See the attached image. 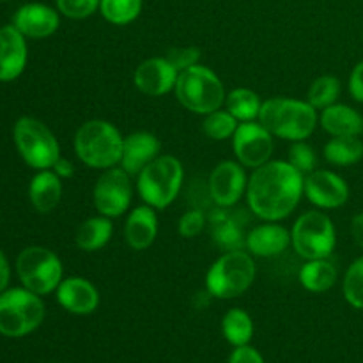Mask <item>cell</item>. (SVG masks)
<instances>
[{
  "label": "cell",
  "instance_id": "6da1fadb",
  "mask_svg": "<svg viewBox=\"0 0 363 363\" xmlns=\"http://www.w3.org/2000/svg\"><path fill=\"white\" fill-rule=\"evenodd\" d=\"M303 184L305 176L289 162L269 160L248 177V209L264 222H280L300 204Z\"/></svg>",
  "mask_w": 363,
  "mask_h": 363
},
{
  "label": "cell",
  "instance_id": "7a4b0ae2",
  "mask_svg": "<svg viewBox=\"0 0 363 363\" xmlns=\"http://www.w3.org/2000/svg\"><path fill=\"white\" fill-rule=\"evenodd\" d=\"M257 121L273 137L300 142L314 133L319 117L318 110L303 99L269 98L262 101Z\"/></svg>",
  "mask_w": 363,
  "mask_h": 363
},
{
  "label": "cell",
  "instance_id": "3957f363",
  "mask_svg": "<svg viewBox=\"0 0 363 363\" xmlns=\"http://www.w3.org/2000/svg\"><path fill=\"white\" fill-rule=\"evenodd\" d=\"M73 145L84 165L89 169L106 170L121 163L124 137L108 121L91 119L78 128Z\"/></svg>",
  "mask_w": 363,
  "mask_h": 363
},
{
  "label": "cell",
  "instance_id": "277c9868",
  "mask_svg": "<svg viewBox=\"0 0 363 363\" xmlns=\"http://www.w3.org/2000/svg\"><path fill=\"white\" fill-rule=\"evenodd\" d=\"M255 273L254 255L245 250L223 252L206 273V291L216 300H234L250 289Z\"/></svg>",
  "mask_w": 363,
  "mask_h": 363
},
{
  "label": "cell",
  "instance_id": "5b68a950",
  "mask_svg": "<svg viewBox=\"0 0 363 363\" xmlns=\"http://www.w3.org/2000/svg\"><path fill=\"white\" fill-rule=\"evenodd\" d=\"M176 98L191 113L208 116L225 105V87L218 74L202 64L181 71L177 77Z\"/></svg>",
  "mask_w": 363,
  "mask_h": 363
},
{
  "label": "cell",
  "instance_id": "8992f818",
  "mask_svg": "<svg viewBox=\"0 0 363 363\" xmlns=\"http://www.w3.org/2000/svg\"><path fill=\"white\" fill-rule=\"evenodd\" d=\"M184 169L174 155H160L137 176V190L142 201L155 209H165L181 194Z\"/></svg>",
  "mask_w": 363,
  "mask_h": 363
},
{
  "label": "cell",
  "instance_id": "52a82bcc",
  "mask_svg": "<svg viewBox=\"0 0 363 363\" xmlns=\"http://www.w3.org/2000/svg\"><path fill=\"white\" fill-rule=\"evenodd\" d=\"M291 245L305 261L328 259L337 245L335 225L330 216L319 209L303 213L291 229Z\"/></svg>",
  "mask_w": 363,
  "mask_h": 363
},
{
  "label": "cell",
  "instance_id": "ba28073f",
  "mask_svg": "<svg viewBox=\"0 0 363 363\" xmlns=\"http://www.w3.org/2000/svg\"><path fill=\"white\" fill-rule=\"evenodd\" d=\"M45 319V305L39 294L28 289H9L0 294V333L23 337L39 328Z\"/></svg>",
  "mask_w": 363,
  "mask_h": 363
},
{
  "label": "cell",
  "instance_id": "9c48e42d",
  "mask_svg": "<svg viewBox=\"0 0 363 363\" xmlns=\"http://www.w3.org/2000/svg\"><path fill=\"white\" fill-rule=\"evenodd\" d=\"M14 144L27 165L35 170L53 169L60 158V147L55 135L46 124L34 117H21L14 124Z\"/></svg>",
  "mask_w": 363,
  "mask_h": 363
},
{
  "label": "cell",
  "instance_id": "30bf717a",
  "mask_svg": "<svg viewBox=\"0 0 363 363\" xmlns=\"http://www.w3.org/2000/svg\"><path fill=\"white\" fill-rule=\"evenodd\" d=\"M16 272L25 289L45 296L57 291L62 282V262L52 250L43 247H28L16 261Z\"/></svg>",
  "mask_w": 363,
  "mask_h": 363
},
{
  "label": "cell",
  "instance_id": "8fae6325",
  "mask_svg": "<svg viewBox=\"0 0 363 363\" xmlns=\"http://www.w3.org/2000/svg\"><path fill=\"white\" fill-rule=\"evenodd\" d=\"M133 197L130 174L121 167L103 170L92 188V202L99 215L119 218L128 211Z\"/></svg>",
  "mask_w": 363,
  "mask_h": 363
},
{
  "label": "cell",
  "instance_id": "7c38bea8",
  "mask_svg": "<svg viewBox=\"0 0 363 363\" xmlns=\"http://www.w3.org/2000/svg\"><path fill=\"white\" fill-rule=\"evenodd\" d=\"M273 135L259 121L240 123L233 137V151L243 167H257L269 162L273 155Z\"/></svg>",
  "mask_w": 363,
  "mask_h": 363
},
{
  "label": "cell",
  "instance_id": "4fadbf2b",
  "mask_svg": "<svg viewBox=\"0 0 363 363\" xmlns=\"http://www.w3.org/2000/svg\"><path fill=\"white\" fill-rule=\"evenodd\" d=\"M248 177L240 162L225 160L209 176V197L218 208H234L247 194Z\"/></svg>",
  "mask_w": 363,
  "mask_h": 363
},
{
  "label": "cell",
  "instance_id": "5bb4252c",
  "mask_svg": "<svg viewBox=\"0 0 363 363\" xmlns=\"http://www.w3.org/2000/svg\"><path fill=\"white\" fill-rule=\"evenodd\" d=\"M303 195L319 209H337L350 199V186L339 174L315 169L305 176Z\"/></svg>",
  "mask_w": 363,
  "mask_h": 363
},
{
  "label": "cell",
  "instance_id": "9a60e30c",
  "mask_svg": "<svg viewBox=\"0 0 363 363\" xmlns=\"http://www.w3.org/2000/svg\"><path fill=\"white\" fill-rule=\"evenodd\" d=\"M179 71L167 57H152L138 64L133 73V84L142 94L160 98L176 87Z\"/></svg>",
  "mask_w": 363,
  "mask_h": 363
},
{
  "label": "cell",
  "instance_id": "2e32d148",
  "mask_svg": "<svg viewBox=\"0 0 363 363\" xmlns=\"http://www.w3.org/2000/svg\"><path fill=\"white\" fill-rule=\"evenodd\" d=\"M57 301L71 314L87 315L99 307V291L84 277H67L57 287Z\"/></svg>",
  "mask_w": 363,
  "mask_h": 363
},
{
  "label": "cell",
  "instance_id": "e0dca14e",
  "mask_svg": "<svg viewBox=\"0 0 363 363\" xmlns=\"http://www.w3.org/2000/svg\"><path fill=\"white\" fill-rule=\"evenodd\" d=\"M162 151V142L155 133L149 131H133L124 137L121 169L130 176H138L151 162H155Z\"/></svg>",
  "mask_w": 363,
  "mask_h": 363
},
{
  "label": "cell",
  "instance_id": "ac0fdd59",
  "mask_svg": "<svg viewBox=\"0 0 363 363\" xmlns=\"http://www.w3.org/2000/svg\"><path fill=\"white\" fill-rule=\"evenodd\" d=\"M291 245V233L277 222H266L247 234L245 248L254 257H277Z\"/></svg>",
  "mask_w": 363,
  "mask_h": 363
},
{
  "label": "cell",
  "instance_id": "d6986e66",
  "mask_svg": "<svg viewBox=\"0 0 363 363\" xmlns=\"http://www.w3.org/2000/svg\"><path fill=\"white\" fill-rule=\"evenodd\" d=\"M25 35L14 25L0 28V82L20 77L27 64Z\"/></svg>",
  "mask_w": 363,
  "mask_h": 363
},
{
  "label": "cell",
  "instance_id": "ffe728a7",
  "mask_svg": "<svg viewBox=\"0 0 363 363\" xmlns=\"http://www.w3.org/2000/svg\"><path fill=\"white\" fill-rule=\"evenodd\" d=\"M14 27L23 35L32 39H43L52 35L59 28V14L45 4H27L14 14Z\"/></svg>",
  "mask_w": 363,
  "mask_h": 363
},
{
  "label": "cell",
  "instance_id": "44dd1931",
  "mask_svg": "<svg viewBox=\"0 0 363 363\" xmlns=\"http://www.w3.org/2000/svg\"><path fill=\"white\" fill-rule=\"evenodd\" d=\"M158 236V215L156 209L144 204L131 209L124 223V240L133 250L142 252L151 247Z\"/></svg>",
  "mask_w": 363,
  "mask_h": 363
},
{
  "label": "cell",
  "instance_id": "7402d4cb",
  "mask_svg": "<svg viewBox=\"0 0 363 363\" xmlns=\"http://www.w3.org/2000/svg\"><path fill=\"white\" fill-rule=\"evenodd\" d=\"M319 124L332 137H360L363 133L362 113L342 103H333L323 110Z\"/></svg>",
  "mask_w": 363,
  "mask_h": 363
},
{
  "label": "cell",
  "instance_id": "603a6c76",
  "mask_svg": "<svg viewBox=\"0 0 363 363\" xmlns=\"http://www.w3.org/2000/svg\"><path fill=\"white\" fill-rule=\"evenodd\" d=\"M28 197L39 213L53 211L62 197V181L53 170H39L30 181Z\"/></svg>",
  "mask_w": 363,
  "mask_h": 363
},
{
  "label": "cell",
  "instance_id": "cb8c5ba5",
  "mask_svg": "<svg viewBox=\"0 0 363 363\" xmlns=\"http://www.w3.org/2000/svg\"><path fill=\"white\" fill-rule=\"evenodd\" d=\"M209 220L213 223V240L218 245L220 250H243L247 236L241 230L240 222L234 216H230L225 208L216 206L215 211L209 215Z\"/></svg>",
  "mask_w": 363,
  "mask_h": 363
},
{
  "label": "cell",
  "instance_id": "d4e9b609",
  "mask_svg": "<svg viewBox=\"0 0 363 363\" xmlns=\"http://www.w3.org/2000/svg\"><path fill=\"white\" fill-rule=\"evenodd\" d=\"M112 234V218L99 215L87 218L85 222L80 223V227L77 229L74 241H77V247L82 252H98L108 245Z\"/></svg>",
  "mask_w": 363,
  "mask_h": 363
},
{
  "label": "cell",
  "instance_id": "484cf974",
  "mask_svg": "<svg viewBox=\"0 0 363 363\" xmlns=\"http://www.w3.org/2000/svg\"><path fill=\"white\" fill-rule=\"evenodd\" d=\"M298 279L308 293H326L335 286L337 268L328 259H312V261H305L298 273Z\"/></svg>",
  "mask_w": 363,
  "mask_h": 363
},
{
  "label": "cell",
  "instance_id": "4316f807",
  "mask_svg": "<svg viewBox=\"0 0 363 363\" xmlns=\"http://www.w3.org/2000/svg\"><path fill=\"white\" fill-rule=\"evenodd\" d=\"M330 165L350 167L363 158V142L358 137H332L323 147Z\"/></svg>",
  "mask_w": 363,
  "mask_h": 363
},
{
  "label": "cell",
  "instance_id": "83f0119b",
  "mask_svg": "<svg viewBox=\"0 0 363 363\" xmlns=\"http://www.w3.org/2000/svg\"><path fill=\"white\" fill-rule=\"evenodd\" d=\"M222 333L234 347L247 346L254 337V321L243 308H230L222 319Z\"/></svg>",
  "mask_w": 363,
  "mask_h": 363
},
{
  "label": "cell",
  "instance_id": "f1b7e54d",
  "mask_svg": "<svg viewBox=\"0 0 363 363\" xmlns=\"http://www.w3.org/2000/svg\"><path fill=\"white\" fill-rule=\"evenodd\" d=\"M261 98L257 92L247 87H238L227 94L225 98V110L230 116L236 117L240 123H248L255 121L261 112Z\"/></svg>",
  "mask_w": 363,
  "mask_h": 363
},
{
  "label": "cell",
  "instance_id": "f546056e",
  "mask_svg": "<svg viewBox=\"0 0 363 363\" xmlns=\"http://www.w3.org/2000/svg\"><path fill=\"white\" fill-rule=\"evenodd\" d=\"M340 96V82L333 74H321L315 78L308 87L307 101L315 110H325L330 105L337 103Z\"/></svg>",
  "mask_w": 363,
  "mask_h": 363
},
{
  "label": "cell",
  "instance_id": "4dcf8cb0",
  "mask_svg": "<svg viewBox=\"0 0 363 363\" xmlns=\"http://www.w3.org/2000/svg\"><path fill=\"white\" fill-rule=\"evenodd\" d=\"M99 11L112 25H128L142 13V0H101Z\"/></svg>",
  "mask_w": 363,
  "mask_h": 363
},
{
  "label": "cell",
  "instance_id": "1f68e13d",
  "mask_svg": "<svg viewBox=\"0 0 363 363\" xmlns=\"http://www.w3.org/2000/svg\"><path fill=\"white\" fill-rule=\"evenodd\" d=\"M238 126H240V121L234 116H230L227 110L222 108L204 116V121H202V131H204V135L216 142L233 138Z\"/></svg>",
  "mask_w": 363,
  "mask_h": 363
},
{
  "label": "cell",
  "instance_id": "d6a6232c",
  "mask_svg": "<svg viewBox=\"0 0 363 363\" xmlns=\"http://www.w3.org/2000/svg\"><path fill=\"white\" fill-rule=\"evenodd\" d=\"M344 298L353 308L363 311V255L347 268L342 282Z\"/></svg>",
  "mask_w": 363,
  "mask_h": 363
},
{
  "label": "cell",
  "instance_id": "836d02e7",
  "mask_svg": "<svg viewBox=\"0 0 363 363\" xmlns=\"http://www.w3.org/2000/svg\"><path fill=\"white\" fill-rule=\"evenodd\" d=\"M287 162H289L298 172L303 174V176H307V174L314 172V170L318 169V155H315L314 147L308 145L305 140L293 142V145H291L289 149V160H287Z\"/></svg>",
  "mask_w": 363,
  "mask_h": 363
},
{
  "label": "cell",
  "instance_id": "e575fe53",
  "mask_svg": "<svg viewBox=\"0 0 363 363\" xmlns=\"http://www.w3.org/2000/svg\"><path fill=\"white\" fill-rule=\"evenodd\" d=\"M99 2L101 0H57V9L71 20H84L99 9Z\"/></svg>",
  "mask_w": 363,
  "mask_h": 363
},
{
  "label": "cell",
  "instance_id": "d590c367",
  "mask_svg": "<svg viewBox=\"0 0 363 363\" xmlns=\"http://www.w3.org/2000/svg\"><path fill=\"white\" fill-rule=\"evenodd\" d=\"M206 223H208V220H206L204 211L201 208H194L179 218V222H177V234L181 238L191 240V238L199 236L204 230Z\"/></svg>",
  "mask_w": 363,
  "mask_h": 363
},
{
  "label": "cell",
  "instance_id": "8d00e7d4",
  "mask_svg": "<svg viewBox=\"0 0 363 363\" xmlns=\"http://www.w3.org/2000/svg\"><path fill=\"white\" fill-rule=\"evenodd\" d=\"M165 57L181 73V71L199 64V59H201V50H199L197 46H184V48L183 46H179V48H170Z\"/></svg>",
  "mask_w": 363,
  "mask_h": 363
},
{
  "label": "cell",
  "instance_id": "74e56055",
  "mask_svg": "<svg viewBox=\"0 0 363 363\" xmlns=\"http://www.w3.org/2000/svg\"><path fill=\"white\" fill-rule=\"evenodd\" d=\"M229 363H264V360L257 350L247 344V346H240L233 351Z\"/></svg>",
  "mask_w": 363,
  "mask_h": 363
},
{
  "label": "cell",
  "instance_id": "f35d334b",
  "mask_svg": "<svg viewBox=\"0 0 363 363\" xmlns=\"http://www.w3.org/2000/svg\"><path fill=\"white\" fill-rule=\"evenodd\" d=\"M350 94L354 101L363 103V60L353 67L350 77Z\"/></svg>",
  "mask_w": 363,
  "mask_h": 363
},
{
  "label": "cell",
  "instance_id": "ab89813d",
  "mask_svg": "<svg viewBox=\"0 0 363 363\" xmlns=\"http://www.w3.org/2000/svg\"><path fill=\"white\" fill-rule=\"evenodd\" d=\"M53 172H55L60 179H67V177H71L74 174V167L69 160L60 156V158L57 160L55 165H53Z\"/></svg>",
  "mask_w": 363,
  "mask_h": 363
},
{
  "label": "cell",
  "instance_id": "60d3db41",
  "mask_svg": "<svg viewBox=\"0 0 363 363\" xmlns=\"http://www.w3.org/2000/svg\"><path fill=\"white\" fill-rule=\"evenodd\" d=\"M351 234H353L354 243L363 250V213L351 220Z\"/></svg>",
  "mask_w": 363,
  "mask_h": 363
},
{
  "label": "cell",
  "instance_id": "b9f144b4",
  "mask_svg": "<svg viewBox=\"0 0 363 363\" xmlns=\"http://www.w3.org/2000/svg\"><path fill=\"white\" fill-rule=\"evenodd\" d=\"M7 284H9V264H7L4 252L0 250V293L6 289Z\"/></svg>",
  "mask_w": 363,
  "mask_h": 363
}]
</instances>
